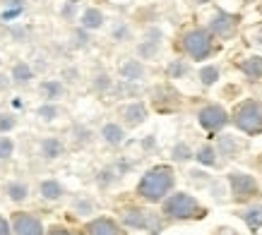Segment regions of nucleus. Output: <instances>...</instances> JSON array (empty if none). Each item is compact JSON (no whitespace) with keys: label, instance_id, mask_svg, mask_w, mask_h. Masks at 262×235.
<instances>
[{"label":"nucleus","instance_id":"nucleus-1","mask_svg":"<svg viewBox=\"0 0 262 235\" xmlns=\"http://www.w3.org/2000/svg\"><path fill=\"white\" fill-rule=\"evenodd\" d=\"M173 182L176 175L171 166H154L142 175V180L137 182V195L149 204L164 202L168 192L173 190Z\"/></svg>","mask_w":262,"mask_h":235},{"label":"nucleus","instance_id":"nucleus-2","mask_svg":"<svg viewBox=\"0 0 262 235\" xmlns=\"http://www.w3.org/2000/svg\"><path fill=\"white\" fill-rule=\"evenodd\" d=\"M161 214L171 221H190V219H202L205 216V206L188 192H176V195H168L161 202Z\"/></svg>","mask_w":262,"mask_h":235},{"label":"nucleus","instance_id":"nucleus-3","mask_svg":"<svg viewBox=\"0 0 262 235\" xmlns=\"http://www.w3.org/2000/svg\"><path fill=\"white\" fill-rule=\"evenodd\" d=\"M233 125L246 134H260L262 132V101L248 99L233 110Z\"/></svg>","mask_w":262,"mask_h":235},{"label":"nucleus","instance_id":"nucleus-4","mask_svg":"<svg viewBox=\"0 0 262 235\" xmlns=\"http://www.w3.org/2000/svg\"><path fill=\"white\" fill-rule=\"evenodd\" d=\"M183 48H185V53L190 55L192 60H207L212 55V51H214L212 34L207 29H190L183 36Z\"/></svg>","mask_w":262,"mask_h":235},{"label":"nucleus","instance_id":"nucleus-5","mask_svg":"<svg viewBox=\"0 0 262 235\" xmlns=\"http://www.w3.org/2000/svg\"><path fill=\"white\" fill-rule=\"evenodd\" d=\"M229 187H231V197H233L236 202H248V199H253V197L260 192L257 180L243 171L229 173Z\"/></svg>","mask_w":262,"mask_h":235},{"label":"nucleus","instance_id":"nucleus-6","mask_svg":"<svg viewBox=\"0 0 262 235\" xmlns=\"http://www.w3.org/2000/svg\"><path fill=\"white\" fill-rule=\"evenodd\" d=\"M123 223L127 228H137V230H149V233H157L164 223L157 214L147 212V209H125L123 212Z\"/></svg>","mask_w":262,"mask_h":235},{"label":"nucleus","instance_id":"nucleus-7","mask_svg":"<svg viewBox=\"0 0 262 235\" xmlns=\"http://www.w3.org/2000/svg\"><path fill=\"white\" fill-rule=\"evenodd\" d=\"M198 120H200V125L205 127L207 132H219L222 127L229 125V113H226L222 106L212 103V106H205V108L200 110Z\"/></svg>","mask_w":262,"mask_h":235},{"label":"nucleus","instance_id":"nucleus-8","mask_svg":"<svg viewBox=\"0 0 262 235\" xmlns=\"http://www.w3.org/2000/svg\"><path fill=\"white\" fill-rule=\"evenodd\" d=\"M12 233L15 235H46L43 223L32 214H15L12 216Z\"/></svg>","mask_w":262,"mask_h":235},{"label":"nucleus","instance_id":"nucleus-9","mask_svg":"<svg viewBox=\"0 0 262 235\" xmlns=\"http://www.w3.org/2000/svg\"><path fill=\"white\" fill-rule=\"evenodd\" d=\"M233 29H236V17L229 15V12H216L209 22V32L214 36H229Z\"/></svg>","mask_w":262,"mask_h":235},{"label":"nucleus","instance_id":"nucleus-10","mask_svg":"<svg viewBox=\"0 0 262 235\" xmlns=\"http://www.w3.org/2000/svg\"><path fill=\"white\" fill-rule=\"evenodd\" d=\"M87 233L89 235H123L120 233V228H118V223L111 221V219H106V216L92 221V223L87 226Z\"/></svg>","mask_w":262,"mask_h":235},{"label":"nucleus","instance_id":"nucleus-11","mask_svg":"<svg viewBox=\"0 0 262 235\" xmlns=\"http://www.w3.org/2000/svg\"><path fill=\"white\" fill-rule=\"evenodd\" d=\"M238 216L246 221V226L250 228L253 233H257L262 228V204H253V206H248V209H241Z\"/></svg>","mask_w":262,"mask_h":235},{"label":"nucleus","instance_id":"nucleus-12","mask_svg":"<svg viewBox=\"0 0 262 235\" xmlns=\"http://www.w3.org/2000/svg\"><path fill=\"white\" fill-rule=\"evenodd\" d=\"M123 118H125V123L127 125H140V123H144V118H147V106L140 101L135 103H130V106H125L123 108Z\"/></svg>","mask_w":262,"mask_h":235},{"label":"nucleus","instance_id":"nucleus-13","mask_svg":"<svg viewBox=\"0 0 262 235\" xmlns=\"http://www.w3.org/2000/svg\"><path fill=\"white\" fill-rule=\"evenodd\" d=\"M39 91H41V96H43L46 101L53 103L56 99H60V96L65 94V86H63L60 79H46V82H41Z\"/></svg>","mask_w":262,"mask_h":235},{"label":"nucleus","instance_id":"nucleus-14","mask_svg":"<svg viewBox=\"0 0 262 235\" xmlns=\"http://www.w3.org/2000/svg\"><path fill=\"white\" fill-rule=\"evenodd\" d=\"M101 137H103L106 144H111V147H120L123 139H125V130H123L118 123H108V125H103Z\"/></svg>","mask_w":262,"mask_h":235},{"label":"nucleus","instance_id":"nucleus-15","mask_svg":"<svg viewBox=\"0 0 262 235\" xmlns=\"http://www.w3.org/2000/svg\"><path fill=\"white\" fill-rule=\"evenodd\" d=\"M238 149H241V142L236 139L233 134H222L219 142H216V151L226 158H233L236 154H238Z\"/></svg>","mask_w":262,"mask_h":235},{"label":"nucleus","instance_id":"nucleus-16","mask_svg":"<svg viewBox=\"0 0 262 235\" xmlns=\"http://www.w3.org/2000/svg\"><path fill=\"white\" fill-rule=\"evenodd\" d=\"M120 77L125 82H137V79L144 77V65L140 60H127V63L120 65Z\"/></svg>","mask_w":262,"mask_h":235},{"label":"nucleus","instance_id":"nucleus-17","mask_svg":"<svg viewBox=\"0 0 262 235\" xmlns=\"http://www.w3.org/2000/svg\"><path fill=\"white\" fill-rule=\"evenodd\" d=\"M241 70L246 75L248 79H253V82H262V58H248L241 63Z\"/></svg>","mask_w":262,"mask_h":235},{"label":"nucleus","instance_id":"nucleus-18","mask_svg":"<svg viewBox=\"0 0 262 235\" xmlns=\"http://www.w3.org/2000/svg\"><path fill=\"white\" fill-rule=\"evenodd\" d=\"M63 151H65L63 142L56 139V137H46V139L41 142V156L48 158V161H51V158H58Z\"/></svg>","mask_w":262,"mask_h":235},{"label":"nucleus","instance_id":"nucleus-19","mask_svg":"<svg viewBox=\"0 0 262 235\" xmlns=\"http://www.w3.org/2000/svg\"><path fill=\"white\" fill-rule=\"evenodd\" d=\"M39 192H41V197H43V199L53 202V199H60V197H63L65 187L58 180H43L39 185Z\"/></svg>","mask_w":262,"mask_h":235},{"label":"nucleus","instance_id":"nucleus-20","mask_svg":"<svg viewBox=\"0 0 262 235\" xmlns=\"http://www.w3.org/2000/svg\"><path fill=\"white\" fill-rule=\"evenodd\" d=\"M82 29H99L103 24V15H101V10H96V8H87L84 12H82Z\"/></svg>","mask_w":262,"mask_h":235},{"label":"nucleus","instance_id":"nucleus-21","mask_svg":"<svg viewBox=\"0 0 262 235\" xmlns=\"http://www.w3.org/2000/svg\"><path fill=\"white\" fill-rule=\"evenodd\" d=\"M32 79H34V70L27 63H17L15 67H12V82H15V84L27 86Z\"/></svg>","mask_w":262,"mask_h":235},{"label":"nucleus","instance_id":"nucleus-22","mask_svg":"<svg viewBox=\"0 0 262 235\" xmlns=\"http://www.w3.org/2000/svg\"><path fill=\"white\" fill-rule=\"evenodd\" d=\"M216 156H219V151H216L212 144H205V147L195 154V158H198L200 163L209 166V168H216V166H219V158H216Z\"/></svg>","mask_w":262,"mask_h":235},{"label":"nucleus","instance_id":"nucleus-23","mask_svg":"<svg viewBox=\"0 0 262 235\" xmlns=\"http://www.w3.org/2000/svg\"><path fill=\"white\" fill-rule=\"evenodd\" d=\"M5 192H8V197L12 199V202H24V199L29 197V187H27V182H22V180L8 182Z\"/></svg>","mask_w":262,"mask_h":235},{"label":"nucleus","instance_id":"nucleus-24","mask_svg":"<svg viewBox=\"0 0 262 235\" xmlns=\"http://www.w3.org/2000/svg\"><path fill=\"white\" fill-rule=\"evenodd\" d=\"M159 39H161V34L151 29V32L147 34V41H142V46H140V55H142V58H149V55L157 53V51H159Z\"/></svg>","mask_w":262,"mask_h":235},{"label":"nucleus","instance_id":"nucleus-25","mask_svg":"<svg viewBox=\"0 0 262 235\" xmlns=\"http://www.w3.org/2000/svg\"><path fill=\"white\" fill-rule=\"evenodd\" d=\"M200 79H202L205 86L214 84L216 79H219V67H216V65H205V67L200 70Z\"/></svg>","mask_w":262,"mask_h":235},{"label":"nucleus","instance_id":"nucleus-26","mask_svg":"<svg viewBox=\"0 0 262 235\" xmlns=\"http://www.w3.org/2000/svg\"><path fill=\"white\" fill-rule=\"evenodd\" d=\"M173 158H176V161H181V163H185V161H190V158H192L190 147H188L185 142H181V144H176V147H173Z\"/></svg>","mask_w":262,"mask_h":235},{"label":"nucleus","instance_id":"nucleus-27","mask_svg":"<svg viewBox=\"0 0 262 235\" xmlns=\"http://www.w3.org/2000/svg\"><path fill=\"white\" fill-rule=\"evenodd\" d=\"M183 75H188V65H185V60H173V63L168 65V77L181 79Z\"/></svg>","mask_w":262,"mask_h":235},{"label":"nucleus","instance_id":"nucleus-28","mask_svg":"<svg viewBox=\"0 0 262 235\" xmlns=\"http://www.w3.org/2000/svg\"><path fill=\"white\" fill-rule=\"evenodd\" d=\"M118 178H120V173L111 171V168H106V171L99 173V178H96V182H99L101 187H108V185H111V182H116Z\"/></svg>","mask_w":262,"mask_h":235},{"label":"nucleus","instance_id":"nucleus-29","mask_svg":"<svg viewBox=\"0 0 262 235\" xmlns=\"http://www.w3.org/2000/svg\"><path fill=\"white\" fill-rule=\"evenodd\" d=\"M39 118H43V120H53V118H58V106L56 103H43V106H39Z\"/></svg>","mask_w":262,"mask_h":235},{"label":"nucleus","instance_id":"nucleus-30","mask_svg":"<svg viewBox=\"0 0 262 235\" xmlns=\"http://www.w3.org/2000/svg\"><path fill=\"white\" fill-rule=\"evenodd\" d=\"M75 212L82 214V216H87V214L94 212V202H92V199H87V197H82V199H77V202H75Z\"/></svg>","mask_w":262,"mask_h":235},{"label":"nucleus","instance_id":"nucleus-31","mask_svg":"<svg viewBox=\"0 0 262 235\" xmlns=\"http://www.w3.org/2000/svg\"><path fill=\"white\" fill-rule=\"evenodd\" d=\"M15 151V142L10 137H0V158H10Z\"/></svg>","mask_w":262,"mask_h":235},{"label":"nucleus","instance_id":"nucleus-32","mask_svg":"<svg viewBox=\"0 0 262 235\" xmlns=\"http://www.w3.org/2000/svg\"><path fill=\"white\" fill-rule=\"evenodd\" d=\"M15 115H0V132H10V130H15Z\"/></svg>","mask_w":262,"mask_h":235},{"label":"nucleus","instance_id":"nucleus-33","mask_svg":"<svg viewBox=\"0 0 262 235\" xmlns=\"http://www.w3.org/2000/svg\"><path fill=\"white\" fill-rule=\"evenodd\" d=\"M72 132H75V142H77V144H87L89 137H92V132H89L87 127H75Z\"/></svg>","mask_w":262,"mask_h":235},{"label":"nucleus","instance_id":"nucleus-34","mask_svg":"<svg viewBox=\"0 0 262 235\" xmlns=\"http://www.w3.org/2000/svg\"><path fill=\"white\" fill-rule=\"evenodd\" d=\"M108 86H111L108 75H96V79H94V89H96V91H106Z\"/></svg>","mask_w":262,"mask_h":235},{"label":"nucleus","instance_id":"nucleus-35","mask_svg":"<svg viewBox=\"0 0 262 235\" xmlns=\"http://www.w3.org/2000/svg\"><path fill=\"white\" fill-rule=\"evenodd\" d=\"M113 36L118 41H125V39H130V29H127V24H116V29H113Z\"/></svg>","mask_w":262,"mask_h":235},{"label":"nucleus","instance_id":"nucleus-36","mask_svg":"<svg viewBox=\"0 0 262 235\" xmlns=\"http://www.w3.org/2000/svg\"><path fill=\"white\" fill-rule=\"evenodd\" d=\"M89 43V36L84 32H75L72 34V46L75 48H84Z\"/></svg>","mask_w":262,"mask_h":235},{"label":"nucleus","instance_id":"nucleus-37","mask_svg":"<svg viewBox=\"0 0 262 235\" xmlns=\"http://www.w3.org/2000/svg\"><path fill=\"white\" fill-rule=\"evenodd\" d=\"M75 8H77V0H68L65 8L60 10V15H63L65 19H72V17H75Z\"/></svg>","mask_w":262,"mask_h":235},{"label":"nucleus","instance_id":"nucleus-38","mask_svg":"<svg viewBox=\"0 0 262 235\" xmlns=\"http://www.w3.org/2000/svg\"><path fill=\"white\" fill-rule=\"evenodd\" d=\"M0 235H12V223L0 216Z\"/></svg>","mask_w":262,"mask_h":235},{"label":"nucleus","instance_id":"nucleus-39","mask_svg":"<svg viewBox=\"0 0 262 235\" xmlns=\"http://www.w3.org/2000/svg\"><path fill=\"white\" fill-rule=\"evenodd\" d=\"M12 36H15V39H27V36H29V29H24V27H12Z\"/></svg>","mask_w":262,"mask_h":235},{"label":"nucleus","instance_id":"nucleus-40","mask_svg":"<svg viewBox=\"0 0 262 235\" xmlns=\"http://www.w3.org/2000/svg\"><path fill=\"white\" fill-rule=\"evenodd\" d=\"M46 235H70V230H68V228H63V226H53Z\"/></svg>","mask_w":262,"mask_h":235},{"label":"nucleus","instance_id":"nucleus-41","mask_svg":"<svg viewBox=\"0 0 262 235\" xmlns=\"http://www.w3.org/2000/svg\"><path fill=\"white\" fill-rule=\"evenodd\" d=\"M10 86V77H5V75H0V91H5Z\"/></svg>","mask_w":262,"mask_h":235},{"label":"nucleus","instance_id":"nucleus-42","mask_svg":"<svg viewBox=\"0 0 262 235\" xmlns=\"http://www.w3.org/2000/svg\"><path fill=\"white\" fill-rule=\"evenodd\" d=\"M246 3H253V0H246Z\"/></svg>","mask_w":262,"mask_h":235},{"label":"nucleus","instance_id":"nucleus-43","mask_svg":"<svg viewBox=\"0 0 262 235\" xmlns=\"http://www.w3.org/2000/svg\"><path fill=\"white\" fill-rule=\"evenodd\" d=\"M0 63H3V58H0Z\"/></svg>","mask_w":262,"mask_h":235}]
</instances>
